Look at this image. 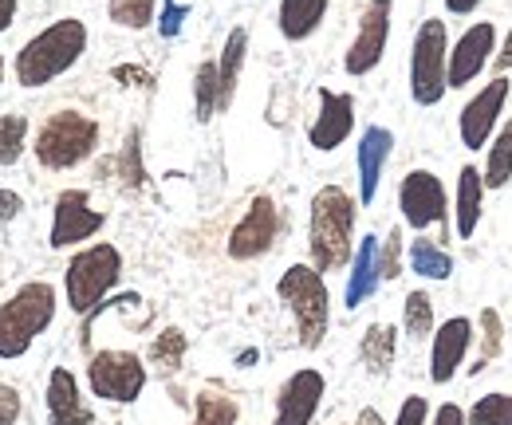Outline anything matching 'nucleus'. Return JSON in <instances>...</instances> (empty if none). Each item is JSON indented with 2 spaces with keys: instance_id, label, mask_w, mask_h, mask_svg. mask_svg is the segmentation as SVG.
Here are the masks:
<instances>
[{
  "instance_id": "19",
  "label": "nucleus",
  "mask_w": 512,
  "mask_h": 425,
  "mask_svg": "<svg viewBox=\"0 0 512 425\" xmlns=\"http://www.w3.org/2000/svg\"><path fill=\"white\" fill-rule=\"evenodd\" d=\"M394 150V134L386 126H367L359 138V205H371L379 197L383 166Z\"/></svg>"
},
{
  "instance_id": "11",
  "label": "nucleus",
  "mask_w": 512,
  "mask_h": 425,
  "mask_svg": "<svg viewBox=\"0 0 512 425\" xmlns=\"http://www.w3.org/2000/svg\"><path fill=\"white\" fill-rule=\"evenodd\" d=\"M276 237H280V209L268 193H260L249 201L245 217L229 233V256L233 260H256L276 244Z\"/></svg>"
},
{
  "instance_id": "38",
  "label": "nucleus",
  "mask_w": 512,
  "mask_h": 425,
  "mask_svg": "<svg viewBox=\"0 0 512 425\" xmlns=\"http://www.w3.org/2000/svg\"><path fill=\"white\" fill-rule=\"evenodd\" d=\"M20 422V390L0 382V425H16Z\"/></svg>"
},
{
  "instance_id": "42",
  "label": "nucleus",
  "mask_w": 512,
  "mask_h": 425,
  "mask_svg": "<svg viewBox=\"0 0 512 425\" xmlns=\"http://www.w3.org/2000/svg\"><path fill=\"white\" fill-rule=\"evenodd\" d=\"M430 425H465V414H461V406L446 402V406H438V414H434Z\"/></svg>"
},
{
  "instance_id": "13",
  "label": "nucleus",
  "mask_w": 512,
  "mask_h": 425,
  "mask_svg": "<svg viewBox=\"0 0 512 425\" xmlns=\"http://www.w3.org/2000/svg\"><path fill=\"white\" fill-rule=\"evenodd\" d=\"M327 394V382H323L320 370L304 366L296 370L292 378H284L280 394H276V418L272 425H312L320 414V402Z\"/></svg>"
},
{
  "instance_id": "9",
  "label": "nucleus",
  "mask_w": 512,
  "mask_h": 425,
  "mask_svg": "<svg viewBox=\"0 0 512 425\" xmlns=\"http://www.w3.org/2000/svg\"><path fill=\"white\" fill-rule=\"evenodd\" d=\"M398 209H402V221L414 233H426L430 225H442L449 213V197L442 178L430 174V170H410L398 185Z\"/></svg>"
},
{
  "instance_id": "27",
  "label": "nucleus",
  "mask_w": 512,
  "mask_h": 425,
  "mask_svg": "<svg viewBox=\"0 0 512 425\" xmlns=\"http://www.w3.org/2000/svg\"><path fill=\"white\" fill-rule=\"evenodd\" d=\"M485 150H489L485 170H481L485 189H505L512 182V119L497 130V142H489Z\"/></svg>"
},
{
  "instance_id": "5",
  "label": "nucleus",
  "mask_w": 512,
  "mask_h": 425,
  "mask_svg": "<svg viewBox=\"0 0 512 425\" xmlns=\"http://www.w3.org/2000/svg\"><path fill=\"white\" fill-rule=\"evenodd\" d=\"M119 280H123V252L115 244L99 241L91 248H79L64 272L67 307L75 315H91Z\"/></svg>"
},
{
  "instance_id": "39",
  "label": "nucleus",
  "mask_w": 512,
  "mask_h": 425,
  "mask_svg": "<svg viewBox=\"0 0 512 425\" xmlns=\"http://www.w3.org/2000/svg\"><path fill=\"white\" fill-rule=\"evenodd\" d=\"M186 4H178V0H166V12H162V24H158V32L170 40V36H178L182 32V20H186Z\"/></svg>"
},
{
  "instance_id": "41",
  "label": "nucleus",
  "mask_w": 512,
  "mask_h": 425,
  "mask_svg": "<svg viewBox=\"0 0 512 425\" xmlns=\"http://www.w3.org/2000/svg\"><path fill=\"white\" fill-rule=\"evenodd\" d=\"M20 209H24V197L0 185V225H8L12 217H20Z\"/></svg>"
},
{
  "instance_id": "3",
  "label": "nucleus",
  "mask_w": 512,
  "mask_h": 425,
  "mask_svg": "<svg viewBox=\"0 0 512 425\" xmlns=\"http://www.w3.org/2000/svg\"><path fill=\"white\" fill-rule=\"evenodd\" d=\"M56 288L48 280H28L20 284L4 304H0V359H24L32 343L52 327L56 319Z\"/></svg>"
},
{
  "instance_id": "46",
  "label": "nucleus",
  "mask_w": 512,
  "mask_h": 425,
  "mask_svg": "<svg viewBox=\"0 0 512 425\" xmlns=\"http://www.w3.org/2000/svg\"><path fill=\"white\" fill-rule=\"evenodd\" d=\"M355 425H386V422H383V414H379V410H363Z\"/></svg>"
},
{
  "instance_id": "44",
  "label": "nucleus",
  "mask_w": 512,
  "mask_h": 425,
  "mask_svg": "<svg viewBox=\"0 0 512 425\" xmlns=\"http://www.w3.org/2000/svg\"><path fill=\"white\" fill-rule=\"evenodd\" d=\"M512 67V28L509 36H505V44H501V52H497V75H505Z\"/></svg>"
},
{
  "instance_id": "7",
  "label": "nucleus",
  "mask_w": 512,
  "mask_h": 425,
  "mask_svg": "<svg viewBox=\"0 0 512 425\" xmlns=\"http://www.w3.org/2000/svg\"><path fill=\"white\" fill-rule=\"evenodd\" d=\"M449 91V36L446 20L430 16L414 32L410 48V95L418 107H438Z\"/></svg>"
},
{
  "instance_id": "1",
  "label": "nucleus",
  "mask_w": 512,
  "mask_h": 425,
  "mask_svg": "<svg viewBox=\"0 0 512 425\" xmlns=\"http://www.w3.org/2000/svg\"><path fill=\"white\" fill-rule=\"evenodd\" d=\"M308 252L316 272H339L355 256V197L343 185H323L312 197Z\"/></svg>"
},
{
  "instance_id": "16",
  "label": "nucleus",
  "mask_w": 512,
  "mask_h": 425,
  "mask_svg": "<svg viewBox=\"0 0 512 425\" xmlns=\"http://www.w3.org/2000/svg\"><path fill=\"white\" fill-rule=\"evenodd\" d=\"M386 40H390V8H367L363 20H359V36L351 40L347 56H343V71L347 75H371L379 63H383Z\"/></svg>"
},
{
  "instance_id": "35",
  "label": "nucleus",
  "mask_w": 512,
  "mask_h": 425,
  "mask_svg": "<svg viewBox=\"0 0 512 425\" xmlns=\"http://www.w3.org/2000/svg\"><path fill=\"white\" fill-rule=\"evenodd\" d=\"M115 166H119V178L127 189H142L146 182V170H142V150H138V130H130L127 134V146H123V154L115 158Z\"/></svg>"
},
{
  "instance_id": "25",
  "label": "nucleus",
  "mask_w": 512,
  "mask_h": 425,
  "mask_svg": "<svg viewBox=\"0 0 512 425\" xmlns=\"http://www.w3.org/2000/svg\"><path fill=\"white\" fill-rule=\"evenodd\" d=\"M406 260H410V272L422 276V280H449L453 276V256H449L442 244L426 241V237L410 241Z\"/></svg>"
},
{
  "instance_id": "14",
  "label": "nucleus",
  "mask_w": 512,
  "mask_h": 425,
  "mask_svg": "<svg viewBox=\"0 0 512 425\" xmlns=\"http://www.w3.org/2000/svg\"><path fill=\"white\" fill-rule=\"evenodd\" d=\"M497 52V28L489 20H477L461 32V40L449 48V87H469Z\"/></svg>"
},
{
  "instance_id": "23",
  "label": "nucleus",
  "mask_w": 512,
  "mask_h": 425,
  "mask_svg": "<svg viewBox=\"0 0 512 425\" xmlns=\"http://www.w3.org/2000/svg\"><path fill=\"white\" fill-rule=\"evenodd\" d=\"M245 52H249V32H245V28H233V32L225 36V48H221V60H217V87H221L217 107H221V111H225V107L233 103V95H237V75H241V67H245Z\"/></svg>"
},
{
  "instance_id": "10",
  "label": "nucleus",
  "mask_w": 512,
  "mask_h": 425,
  "mask_svg": "<svg viewBox=\"0 0 512 425\" xmlns=\"http://www.w3.org/2000/svg\"><path fill=\"white\" fill-rule=\"evenodd\" d=\"M103 225H107V213L91 209V193L87 189H64L56 197V209H52L48 244L52 248H75V244L91 241Z\"/></svg>"
},
{
  "instance_id": "47",
  "label": "nucleus",
  "mask_w": 512,
  "mask_h": 425,
  "mask_svg": "<svg viewBox=\"0 0 512 425\" xmlns=\"http://www.w3.org/2000/svg\"><path fill=\"white\" fill-rule=\"evenodd\" d=\"M371 4H375V8H390V0H371Z\"/></svg>"
},
{
  "instance_id": "18",
  "label": "nucleus",
  "mask_w": 512,
  "mask_h": 425,
  "mask_svg": "<svg viewBox=\"0 0 512 425\" xmlns=\"http://www.w3.org/2000/svg\"><path fill=\"white\" fill-rule=\"evenodd\" d=\"M48 425H95V414L67 366H56L48 378Z\"/></svg>"
},
{
  "instance_id": "29",
  "label": "nucleus",
  "mask_w": 512,
  "mask_h": 425,
  "mask_svg": "<svg viewBox=\"0 0 512 425\" xmlns=\"http://www.w3.org/2000/svg\"><path fill=\"white\" fill-rule=\"evenodd\" d=\"M221 99V87H217V63L205 60L193 75V107H197V122H209L213 115H221L217 107Z\"/></svg>"
},
{
  "instance_id": "34",
  "label": "nucleus",
  "mask_w": 512,
  "mask_h": 425,
  "mask_svg": "<svg viewBox=\"0 0 512 425\" xmlns=\"http://www.w3.org/2000/svg\"><path fill=\"white\" fill-rule=\"evenodd\" d=\"M465 425H512V394H485L465 414Z\"/></svg>"
},
{
  "instance_id": "20",
  "label": "nucleus",
  "mask_w": 512,
  "mask_h": 425,
  "mask_svg": "<svg viewBox=\"0 0 512 425\" xmlns=\"http://www.w3.org/2000/svg\"><path fill=\"white\" fill-rule=\"evenodd\" d=\"M383 284V264H379V237H363L355 256H351V276H347V292H343V304L363 307Z\"/></svg>"
},
{
  "instance_id": "28",
  "label": "nucleus",
  "mask_w": 512,
  "mask_h": 425,
  "mask_svg": "<svg viewBox=\"0 0 512 425\" xmlns=\"http://www.w3.org/2000/svg\"><path fill=\"white\" fill-rule=\"evenodd\" d=\"M193 422L190 425H237L241 422V406H237V398H229V394H221V390H201L197 398H193Z\"/></svg>"
},
{
  "instance_id": "30",
  "label": "nucleus",
  "mask_w": 512,
  "mask_h": 425,
  "mask_svg": "<svg viewBox=\"0 0 512 425\" xmlns=\"http://www.w3.org/2000/svg\"><path fill=\"white\" fill-rule=\"evenodd\" d=\"M477 323H481V355H477V366H469V374H481L485 366L493 363V359H501V351H505V327H501V315H497L493 307H485V311L477 315Z\"/></svg>"
},
{
  "instance_id": "26",
  "label": "nucleus",
  "mask_w": 512,
  "mask_h": 425,
  "mask_svg": "<svg viewBox=\"0 0 512 425\" xmlns=\"http://www.w3.org/2000/svg\"><path fill=\"white\" fill-rule=\"evenodd\" d=\"M186 351H190L186 331H182V327H166V331L154 335L146 363L154 366L158 374H174V370H182V363H186Z\"/></svg>"
},
{
  "instance_id": "32",
  "label": "nucleus",
  "mask_w": 512,
  "mask_h": 425,
  "mask_svg": "<svg viewBox=\"0 0 512 425\" xmlns=\"http://www.w3.org/2000/svg\"><path fill=\"white\" fill-rule=\"evenodd\" d=\"M154 8H158V0H111V4H107V16H111V24H119V28L142 32V28L154 24Z\"/></svg>"
},
{
  "instance_id": "36",
  "label": "nucleus",
  "mask_w": 512,
  "mask_h": 425,
  "mask_svg": "<svg viewBox=\"0 0 512 425\" xmlns=\"http://www.w3.org/2000/svg\"><path fill=\"white\" fill-rule=\"evenodd\" d=\"M379 264H383V280L402 276V229H390V237L379 241Z\"/></svg>"
},
{
  "instance_id": "6",
  "label": "nucleus",
  "mask_w": 512,
  "mask_h": 425,
  "mask_svg": "<svg viewBox=\"0 0 512 425\" xmlns=\"http://www.w3.org/2000/svg\"><path fill=\"white\" fill-rule=\"evenodd\" d=\"M99 146V122L83 111H56L36 134V162L44 170H75Z\"/></svg>"
},
{
  "instance_id": "37",
  "label": "nucleus",
  "mask_w": 512,
  "mask_h": 425,
  "mask_svg": "<svg viewBox=\"0 0 512 425\" xmlns=\"http://www.w3.org/2000/svg\"><path fill=\"white\" fill-rule=\"evenodd\" d=\"M394 425H430V402H426L422 394H410V398L402 402Z\"/></svg>"
},
{
  "instance_id": "24",
  "label": "nucleus",
  "mask_w": 512,
  "mask_h": 425,
  "mask_svg": "<svg viewBox=\"0 0 512 425\" xmlns=\"http://www.w3.org/2000/svg\"><path fill=\"white\" fill-rule=\"evenodd\" d=\"M394 355H398V331L390 323H371L363 331V339H359V359H363V366L383 378V374H390V366H394Z\"/></svg>"
},
{
  "instance_id": "45",
  "label": "nucleus",
  "mask_w": 512,
  "mask_h": 425,
  "mask_svg": "<svg viewBox=\"0 0 512 425\" xmlns=\"http://www.w3.org/2000/svg\"><path fill=\"white\" fill-rule=\"evenodd\" d=\"M16 20V0H0V32H8Z\"/></svg>"
},
{
  "instance_id": "22",
  "label": "nucleus",
  "mask_w": 512,
  "mask_h": 425,
  "mask_svg": "<svg viewBox=\"0 0 512 425\" xmlns=\"http://www.w3.org/2000/svg\"><path fill=\"white\" fill-rule=\"evenodd\" d=\"M323 16H327V0H280L276 24H280V36L284 40L300 44V40H308V36L320 32Z\"/></svg>"
},
{
  "instance_id": "17",
  "label": "nucleus",
  "mask_w": 512,
  "mask_h": 425,
  "mask_svg": "<svg viewBox=\"0 0 512 425\" xmlns=\"http://www.w3.org/2000/svg\"><path fill=\"white\" fill-rule=\"evenodd\" d=\"M473 323L465 319V315H453L446 319L438 331H434V351H430V378L438 382V386H446L453 382V374L465 366V355H469V347H473Z\"/></svg>"
},
{
  "instance_id": "31",
  "label": "nucleus",
  "mask_w": 512,
  "mask_h": 425,
  "mask_svg": "<svg viewBox=\"0 0 512 425\" xmlns=\"http://www.w3.org/2000/svg\"><path fill=\"white\" fill-rule=\"evenodd\" d=\"M402 327H406L410 339H426L434 331V300L422 288L406 296V304H402Z\"/></svg>"
},
{
  "instance_id": "12",
  "label": "nucleus",
  "mask_w": 512,
  "mask_h": 425,
  "mask_svg": "<svg viewBox=\"0 0 512 425\" xmlns=\"http://www.w3.org/2000/svg\"><path fill=\"white\" fill-rule=\"evenodd\" d=\"M509 75H497L493 83H485L465 107H461V119H457V130H461V142H465V150H485L489 146V138H493V130H497V115L505 111V103H509Z\"/></svg>"
},
{
  "instance_id": "15",
  "label": "nucleus",
  "mask_w": 512,
  "mask_h": 425,
  "mask_svg": "<svg viewBox=\"0 0 512 425\" xmlns=\"http://www.w3.org/2000/svg\"><path fill=\"white\" fill-rule=\"evenodd\" d=\"M355 130V99L347 91H331V87H320V115L308 126V142L312 150L320 154H331L339 150Z\"/></svg>"
},
{
  "instance_id": "40",
  "label": "nucleus",
  "mask_w": 512,
  "mask_h": 425,
  "mask_svg": "<svg viewBox=\"0 0 512 425\" xmlns=\"http://www.w3.org/2000/svg\"><path fill=\"white\" fill-rule=\"evenodd\" d=\"M111 75H115V83H123V87H154L150 71H142V67H134V63H119Z\"/></svg>"
},
{
  "instance_id": "43",
  "label": "nucleus",
  "mask_w": 512,
  "mask_h": 425,
  "mask_svg": "<svg viewBox=\"0 0 512 425\" xmlns=\"http://www.w3.org/2000/svg\"><path fill=\"white\" fill-rule=\"evenodd\" d=\"M477 8H481V0H446L449 16H473Z\"/></svg>"
},
{
  "instance_id": "2",
  "label": "nucleus",
  "mask_w": 512,
  "mask_h": 425,
  "mask_svg": "<svg viewBox=\"0 0 512 425\" xmlns=\"http://www.w3.org/2000/svg\"><path fill=\"white\" fill-rule=\"evenodd\" d=\"M87 52V24L64 16L56 24H48L40 36H32L20 52H16V83L20 87H44L52 79L67 75Z\"/></svg>"
},
{
  "instance_id": "48",
  "label": "nucleus",
  "mask_w": 512,
  "mask_h": 425,
  "mask_svg": "<svg viewBox=\"0 0 512 425\" xmlns=\"http://www.w3.org/2000/svg\"><path fill=\"white\" fill-rule=\"evenodd\" d=\"M0 83H4V56H0Z\"/></svg>"
},
{
  "instance_id": "4",
  "label": "nucleus",
  "mask_w": 512,
  "mask_h": 425,
  "mask_svg": "<svg viewBox=\"0 0 512 425\" xmlns=\"http://www.w3.org/2000/svg\"><path fill=\"white\" fill-rule=\"evenodd\" d=\"M276 296L288 304L292 319H296V335L304 351H316L331 327V296L323 284V272L312 264H292L284 268V276L276 280Z\"/></svg>"
},
{
  "instance_id": "33",
  "label": "nucleus",
  "mask_w": 512,
  "mask_h": 425,
  "mask_svg": "<svg viewBox=\"0 0 512 425\" xmlns=\"http://www.w3.org/2000/svg\"><path fill=\"white\" fill-rule=\"evenodd\" d=\"M28 146V119L24 115H0V166H16Z\"/></svg>"
},
{
  "instance_id": "21",
  "label": "nucleus",
  "mask_w": 512,
  "mask_h": 425,
  "mask_svg": "<svg viewBox=\"0 0 512 425\" xmlns=\"http://www.w3.org/2000/svg\"><path fill=\"white\" fill-rule=\"evenodd\" d=\"M481 197H485V178L477 166H465L457 174V197H453V229L461 241H469L481 225Z\"/></svg>"
},
{
  "instance_id": "8",
  "label": "nucleus",
  "mask_w": 512,
  "mask_h": 425,
  "mask_svg": "<svg viewBox=\"0 0 512 425\" xmlns=\"http://www.w3.org/2000/svg\"><path fill=\"white\" fill-rule=\"evenodd\" d=\"M146 378H150L146 363L134 351H95L87 363V386L103 402H119V406L138 402L146 390Z\"/></svg>"
}]
</instances>
